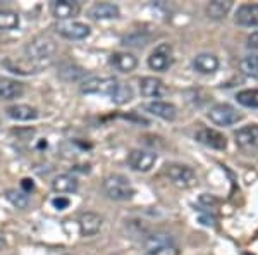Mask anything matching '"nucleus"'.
Masks as SVG:
<instances>
[{"instance_id":"1","label":"nucleus","mask_w":258,"mask_h":255,"mask_svg":"<svg viewBox=\"0 0 258 255\" xmlns=\"http://www.w3.org/2000/svg\"><path fill=\"white\" fill-rule=\"evenodd\" d=\"M26 57L31 62H35L36 66H48L53 61V56L57 52V45L50 36L47 35H40L35 36L30 43L24 48Z\"/></svg>"},{"instance_id":"2","label":"nucleus","mask_w":258,"mask_h":255,"mask_svg":"<svg viewBox=\"0 0 258 255\" xmlns=\"http://www.w3.org/2000/svg\"><path fill=\"white\" fill-rule=\"evenodd\" d=\"M103 191L110 200H115V202L131 200L135 196V186L122 174H110L103 179Z\"/></svg>"},{"instance_id":"3","label":"nucleus","mask_w":258,"mask_h":255,"mask_svg":"<svg viewBox=\"0 0 258 255\" xmlns=\"http://www.w3.org/2000/svg\"><path fill=\"white\" fill-rule=\"evenodd\" d=\"M209 119L217 126H232L241 121V114L231 104H215L209 111Z\"/></svg>"},{"instance_id":"4","label":"nucleus","mask_w":258,"mask_h":255,"mask_svg":"<svg viewBox=\"0 0 258 255\" xmlns=\"http://www.w3.org/2000/svg\"><path fill=\"white\" fill-rule=\"evenodd\" d=\"M165 174L172 181V185H176L179 188H191L197 183V173L189 166L169 164L165 167Z\"/></svg>"},{"instance_id":"5","label":"nucleus","mask_w":258,"mask_h":255,"mask_svg":"<svg viewBox=\"0 0 258 255\" xmlns=\"http://www.w3.org/2000/svg\"><path fill=\"white\" fill-rule=\"evenodd\" d=\"M172 64H174V54H172L170 43L157 45L155 50H153L148 57V68L152 71H160V73H164V71H167Z\"/></svg>"},{"instance_id":"6","label":"nucleus","mask_w":258,"mask_h":255,"mask_svg":"<svg viewBox=\"0 0 258 255\" xmlns=\"http://www.w3.org/2000/svg\"><path fill=\"white\" fill-rule=\"evenodd\" d=\"M145 255H179V248L169 235H153L147 240Z\"/></svg>"},{"instance_id":"7","label":"nucleus","mask_w":258,"mask_h":255,"mask_svg":"<svg viewBox=\"0 0 258 255\" xmlns=\"http://www.w3.org/2000/svg\"><path fill=\"white\" fill-rule=\"evenodd\" d=\"M55 30L60 36L68 40H85L91 33V28L88 24L80 23V21H60Z\"/></svg>"},{"instance_id":"8","label":"nucleus","mask_w":258,"mask_h":255,"mask_svg":"<svg viewBox=\"0 0 258 255\" xmlns=\"http://www.w3.org/2000/svg\"><path fill=\"white\" fill-rule=\"evenodd\" d=\"M157 162V154L148 152V150L135 148L129 152L127 156V164L131 169L140 171V173H148Z\"/></svg>"},{"instance_id":"9","label":"nucleus","mask_w":258,"mask_h":255,"mask_svg":"<svg viewBox=\"0 0 258 255\" xmlns=\"http://www.w3.org/2000/svg\"><path fill=\"white\" fill-rule=\"evenodd\" d=\"M236 145L248 152H255L258 150V124H249V126L239 128L234 133Z\"/></svg>"},{"instance_id":"10","label":"nucleus","mask_w":258,"mask_h":255,"mask_svg":"<svg viewBox=\"0 0 258 255\" xmlns=\"http://www.w3.org/2000/svg\"><path fill=\"white\" fill-rule=\"evenodd\" d=\"M195 138H197L200 143L205 145V147H210L214 150H226L227 148V138L220 131H217V129L202 128L197 135H195Z\"/></svg>"},{"instance_id":"11","label":"nucleus","mask_w":258,"mask_h":255,"mask_svg":"<svg viewBox=\"0 0 258 255\" xmlns=\"http://www.w3.org/2000/svg\"><path fill=\"white\" fill-rule=\"evenodd\" d=\"M80 11H81L80 2H74V0H53L50 4V12L57 19L71 21V18L80 14Z\"/></svg>"},{"instance_id":"12","label":"nucleus","mask_w":258,"mask_h":255,"mask_svg":"<svg viewBox=\"0 0 258 255\" xmlns=\"http://www.w3.org/2000/svg\"><path fill=\"white\" fill-rule=\"evenodd\" d=\"M234 21L239 26H258V4H243V6H239L238 11H236Z\"/></svg>"},{"instance_id":"13","label":"nucleus","mask_w":258,"mask_h":255,"mask_svg":"<svg viewBox=\"0 0 258 255\" xmlns=\"http://www.w3.org/2000/svg\"><path fill=\"white\" fill-rule=\"evenodd\" d=\"M78 224H80L81 236H95L102 229L103 219L98 214H95V212H85V214L80 216Z\"/></svg>"},{"instance_id":"14","label":"nucleus","mask_w":258,"mask_h":255,"mask_svg":"<svg viewBox=\"0 0 258 255\" xmlns=\"http://www.w3.org/2000/svg\"><path fill=\"white\" fill-rule=\"evenodd\" d=\"M140 91L143 97H148V98H159V97H164L167 93V88L164 86V83L157 78H152V76H145L140 79Z\"/></svg>"},{"instance_id":"15","label":"nucleus","mask_w":258,"mask_h":255,"mask_svg":"<svg viewBox=\"0 0 258 255\" xmlns=\"http://www.w3.org/2000/svg\"><path fill=\"white\" fill-rule=\"evenodd\" d=\"M110 66L120 73H131L138 66V59L129 52H115L110 56Z\"/></svg>"},{"instance_id":"16","label":"nucleus","mask_w":258,"mask_h":255,"mask_svg":"<svg viewBox=\"0 0 258 255\" xmlns=\"http://www.w3.org/2000/svg\"><path fill=\"white\" fill-rule=\"evenodd\" d=\"M119 7L115 4L110 2H98L88 11V16L95 21H103V19H115L119 18Z\"/></svg>"},{"instance_id":"17","label":"nucleus","mask_w":258,"mask_h":255,"mask_svg":"<svg viewBox=\"0 0 258 255\" xmlns=\"http://www.w3.org/2000/svg\"><path fill=\"white\" fill-rule=\"evenodd\" d=\"M193 68L195 71H198L200 74H214L219 69V59L214 54L203 52L198 54L193 59Z\"/></svg>"},{"instance_id":"18","label":"nucleus","mask_w":258,"mask_h":255,"mask_svg":"<svg viewBox=\"0 0 258 255\" xmlns=\"http://www.w3.org/2000/svg\"><path fill=\"white\" fill-rule=\"evenodd\" d=\"M147 111L150 112V114L157 116V118L164 119V121H174L177 116V109L174 104H169V102H150L147 104Z\"/></svg>"},{"instance_id":"19","label":"nucleus","mask_w":258,"mask_h":255,"mask_svg":"<svg viewBox=\"0 0 258 255\" xmlns=\"http://www.w3.org/2000/svg\"><path fill=\"white\" fill-rule=\"evenodd\" d=\"M24 93L23 83L9 78H0V100H14Z\"/></svg>"},{"instance_id":"20","label":"nucleus","mask_w":258,"mask_h":255,"mask_svg":"<svg viewBox=\"0 0 258 255\" xmlns=\"http://www.w3.org/2000/svg\"><path fill=\"white\" fill-rule=\"evenodd\" d=\"M52 188L55 193H76L78 188H80V183L71 174H59L52 181Z\"/></svg>"},{"instance_id":"21","label":"nucleus","mask_w":258,"mask_h":255,"mask_svg":"<svg viewBox=\"0 0 258 255\" xmlns=\"http://www.w3.org/2000/svg\"><path fill=\"white\" fill-rule=\"evenodd\" d=\"M7 116L14 121H33V119L38 118V111L31 106L18 104V106H11L7 109Z\"/></svg>"},{"instance_id":"22","label":"nucleus","mask_w":258,"mask_h":255,"mask_svg":"<svg viewBox=\"0 0 258 255\" xmlns=\"http://www.w3.org/2000/svg\"><path fill=\"white\" fill-rule=\"evenodd\" d=\"M232 9L231 0H214L207 6V16L212 19H222L229 14V11Z\"/></svg>"},{"instance_id":"23","label":"nucleus","mask_w":258,"mask_h":255,"mask_svg":"<svg viewBox=\"0 0 258 255\" xmlns=\"http://www.w3.org/2000/svg\"><path fill=\"white\" fill-rule=\"evenodd\" d=\"M110 100L117 106H122V104H127L129 100L133 98V88L126 83H120L117 81V85L114 86V90L110 91Z\"/></svg>"},{"instance_id":"24","label":"nucleus","mask_w":258,"mask_h":255,"mask_svg":"<svg viewBox=\"0 0 258 255\" xmlns=\"http://www.w3.org/2000/svg\"><path fill=\"white\" fill-rule=\"evenodd\" d=\"M59 76L64 79V81H81L83 78H86V71L80 68L76 64H64L59 69Z\"/></svg>"},{"instance_id":"25","label":"nucleus","mask_w":258,"mask_h":255,"mask_svg":"<svg viewBox=\"0 0 258 255\" xmlns=\"http://www.w3.org/2000/svg\"><path fill=\"white\" fill-rule=\"evenodd\" d=\"M19 26V14L11 9H0V31H11Z\"/></svg>"},{"instance_id":"26","label":"nucleus","mask_w":258,"mask_h":255,"mask_svg":"<svg viewBox=\"0 0 258 255\" xmlns=\"http://www.w3.org/2000/svg\"><path fill=\"white\" fill-rule=\"evenodd\" d=\"M236 100H238V104L243 107L258 109V88L238 91V93H236Z\"/></svg>"},{"instance_id":"27","label":"nucleus","mask_w":258,"mask_h":255,"mask_svg":"<svg viewBox=\"0 0 258 255\" xmlns=\"http://www.w3.org/2000/svg\"><path fill=\"white\" fill-rule=\"evenodd\" d=\"M239 68L246 76L258 79V54H248L239 61Z\"/></svg>"},{"instance_id":"28","label":"nucleus","mask_w":258,"mask_h":255,"mask_svg":"<svg viewBox=\"0 0 258 255\" xmlns=\"http://www.w3.org/2000/svg\"><path fill=\"white\" fill-rule=\"evenodd\" d=\"M6 198L9 200L16 209H21V211H24V209H28V206H30V196L21 190L19 191L18 190H7Z\"/></svg>"},{"instance_id":"29","label":"nucleus","mask_w":258,"mask_h":255,"mask_svg":"<svg viewBox=\"0 0 258 255\" xmlns=\"http://www.w3.org/2000/svg\"><path fill=\"white\" fill-rule=\"evenodd\" d=\"M148 41V36H141L140 33L136 35H129L122 40V45H129V47H145Z\"/></svg>"},{"instance_id":"30","label":"nucleus","mask_w":258,"mask_h":255,"mask_svg":"<svg viewBox=\"0 0 258 255\" xmlns=\"http://www.w3.org/2000/svg\"><path fill=\"white\" fill-rule=\"evenodd\" d=\"M69 198H64V196H57V198L52 200V206L57 209V211H64V209L69 207Z\"/></svg>"},{"instance_id":"31","label":"nucleus","mask_w":258,"mask_h":255,"mask_svg":"<svg viewBox=\"0 0 258 255\" xmlns=\"http://www.w3.org/2000/svg\"><path fill=\"white\" fill-rule=\"evenodd\" d=\"M246 47L253 48V50H258V31L251 33V35L246 38Z\"/></svg>"},{"instance_id":"32","label":"nucleus","mask_w":258,"mask_h":255,"mask_svg":"<svg viewBox=\"0 0 258 255\" xmlns=\"http://www.w3.org/2000/svg\"><path fill=\"white\" fill-rule=\"evenodd\" d=\"M21 188H23V190L21 191H24V193H30V191H33L35 190V183H33V179H28V178H24L23 181H21Z\"/></svg>"},{"instance_id":"33","label":"nucleus","mask_w":258,"mask_h":255,"mask_svg":"<svg viewBox=\"0 0 258 255\" xmlns=\"http://www.w3.org/2000/svg\"><path fill=\"white\" fill-rule=\"evenodd\" d=\"M6 246V240H4V236H0V248H4Z\"/></svg>"}]
</instances>
